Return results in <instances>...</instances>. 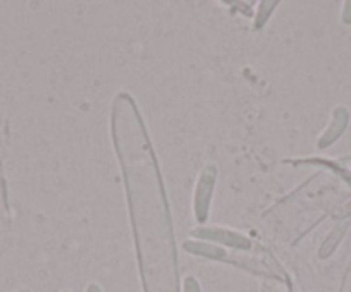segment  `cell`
Returning <instances> with one entry per match:
<instances>
[{
  "instance_id": "cell-1",
  "label": "cell",
  "mask_w": 351,
  "mask_h": 292,
  "mask_svg": "<svg viewBox=\"0 0 351 292\" xmlns=\"http://www.w3.org/2000/svg\"><path fill=\"white\" fill-rule=\"evenodd\" d=\"M217 183L219 167L212 162L202 167L197 181H195L193 198H191V210H193V220L197 222V226H205L208 222Z\"/></svg>"
},
{
  "instance_id": "cell-2",
  "label": "cell",
  "mask_w": 351,
  "mask_h": 292,
  "mask_svg": "<svg viewBox=\"0 0 351 292\" xmlns=\"http://www.w3.org/2000/svg\"><path fill=\"white\" fill-rule=\"evenodd\" d=\"M190 237L200 241H207V243H214L217 246L226 248V250L234 251H250L253 243L245 233L241 230L231 229L226 226H195L190 230Z\"/></svg>"
},
{
  "instance_id": "cell-3",
  "label": "cell",
  "mask_w": 351,
  "mask_h": 292,
  "mask_svg": "<svg viewBox=\"0 0 351 292\" xmlns=\"http://www.w3.org/2000/svg\"><path fill=\"white\" fill-rule=\"evenodd\" d=\"M348 124H350V112H348L346 107H336V109L332 110V114H330L329 126L324 129V133L320 134V137L317 140V148H329L330 144H334L341 136H343Z\"/></svg>"
},
{
  "instance_id": "cell-4",
  "label": "cell",
  "mask_w": 351,
  "mask_h": 292,
  "mask_svg": "<svg viewBox=\"0 0 351 292\" xmlns=\"http://www.w3.org/2000/svg\"><path fill=\"white\" fill-rule=\"evenodd\" d=\"M181 250L184 253L191 254V256L204 258V260H212V261H226L229 256V250L226 248L217 246L214 243H207V241L193 239V237H188L181 243Z\"/></svg>"
},
{
  "instance_id": "cell-5",
  "label": "cell",
  "mask_w": 351,
  "mask_h": 292,
  "mask_svg": "<svg viewBox=\"0 0 351 292\" xmlns=\"http://www.w3.org/2000/svg\"><path fill=\"white\" fill-rule=\"evenodd\" d=\"M279 2L278 0H262L258 4V9H256V14H255V25H253V28L255 29H262L263 26L267 25L269 19L272 18V14L276 12V9H278Z\"/></svg>"
},
{
  "instance_id": "cell-6",
  "label": "cell",
  "mask_w": 351,
  "mask_h": 292,
  "mask_svg": "<svg viewBox=\"0 0 351 292\" xmlns=\"http://www.w3.org/2000/svg\"><path fill=\"white\" fill-rule=\"evenodd\" d=\"M183 292H202V285L198 282L197 277L193 275H188L183 280Z\"/></svg>"
},
{
  "instance_id": "cell-7",
  "label": "cell",
  "mask_w": 351,
  "mask_h": 292,
  "mask_svg": "<svg viewBox=\"0 0 351 292\" xmlns=\"http://www.w3.org/2000/svg\"><path fill=\"white\" fill-rule=\"evenodd\" d=\"M341 21H343V25H351V0L343 4V9H341Z\"/></svg>"
},
{
  "instance_id": "cell-8",
  "label": "cell",
  "mask_w": 351,
  "mask_h": 292,
  "mask_svg": "<svg viewBox=\"0 0 351 292\" xmlns=\"http://www.w3.org/2000/svg\"><path fill=\"white\" fill-rule=\"evenodd\" d=\"M84 292H104V289L100 287L99 284H95V282H90V284L86 285V291Z\"/></svg>"
},
{
  "instance_id": "cell-9",
  "label": "cell",
  "mask_w": 351,
  "mask_h": 292,
  "mask_svg": "<svg viewBox=\"0 0 351 292\" xmlns=\"http://www.w3.org/2000/svg\"><path fill=\"white\" fill-rule=\"evenodd\" d=\"M16 292H29L28 289H19V291H16Z\"/></svg>"
},
{
  "instance_id": "cell-10",
  "label": "cell",
  "mask_w": 351,
  "mask_h": 292,
  "mask_svg": "<svg viewBox=\"0 0 351 292\" xmlns=\"http://www.w3.org/2000/svg\"><path fill=\"white\" fill-rule=\"evenodd\" d=\"M62 292H73V291H62Z\"/></svg>"
}]
</instances>
